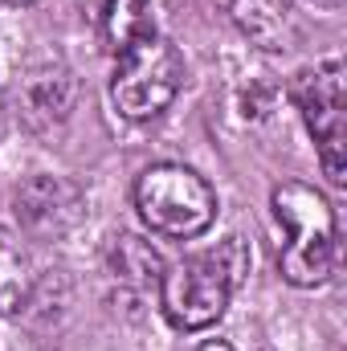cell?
Listing matches in <instances>:
<instances>
[{"label": "cell", "mask_w": 347, "mask_h": 351, "mask_svg": "<svg viewBox=\"0 0 347 351\" xmlns=\"http://www.w3.org/2000/svg\"><path fill=\"white\" fill-rule=\"evenodd\" d=\"M135 208L152 233L192 241L217 221V192L204 176L184 164H152L135 184Z\"/></svg>", "instance_id": "3"}, {"label": "cell", "mask_w": 347, "mask_h": 351, "mask_svg": "<svg viewBox=\"0 0 347 351\" xmlns=\"http://www.w3.org/2000/svg\"><path fill=\"white\" fill-rule=\"evenodd\" d=\"M278 225H286V245L278 250V274L282 282L311 290L323 286L335 269V250H339V225L331 200L302 180H286L270 196Z\"/></svg>", "instance_id": "2"}, {"label": "cell", "mask_w": 347, "mask_h": 351, "mask_svg": "<svg viewBox=\"0 0 347 351\" xmlns=\"http://www.w3.org/2000/svg\"><path fill=\"white\" fill-rule=\"evenodd\" d=\"M250 274V250L241 237H225L217 250L192 254L164 269L160 306L176 331H204L225 311L241 278Z\"/></svg>", "instance_id": "1"}, {"label": "cell", "mask_w": 347, "mask_h": 351, "mask_svg": "<svg viewBox=\"0 0 347 351\" xmlns=\"http://www.w3.org/2000/svg\"><path fill=\"white\" fill-rule=\"evenodd\" d=\"M12 213L21 221V229L37 241H58L70 229H78L82 213H86V196L70 176L37 172L21 180V188L12 192Z\"/></svg>", "instance_id": "6"}, {"label": "cell", "mask_w": 347, "mask_h": 351, "mask_svg": "<svg viewBox=\"0 0 347 351\" xmlns=\"http://www.w3.org/2000/svg\"><path fill=\"white\" fill-rule=\"evenodd\" d=\"M4 135H8V110H4V98H0V143H4Z\"/></svg>", "instance_id": "14"}, {"label": "cell", "mask_w": 347, "mask_h": 351, "mask_svg": "<svg viewBox=\"0 0 347 351\" xmlns=\"http://www.w3.org/2000/svg\"><path fill=\"white\" fill-rule=\"evenodd\" d=\"M33 282H37L33 254L25 250V241L12 229L0 225V315L21 311L33 294Z\"/></svg>", "instance_id": "9"}, {"label": "cell", "mask_w": 347, "mask_h": 351, "mask_svg": "<svg viewBox=\"0 0 347 351\" xmlns=\"http://www.w3.org/2000/svg\"><path fill=\"white\" fill-rule=\"evenodd\" d=\"M290 98L315 135L319 164L331 188L347 184V70L339 58H327L319 66H307L294 82Z\"/></svg>", "instance_id": "4"}, {"label": "cell", "mask_w": 347, "mask_h": 351, "mask_svg": "<svg viewBox=\"0 0 347 351\" xmlns=\"http://www.w3.org/2000/svg\"><path fill=\"white\" fill-rule=\"evenodd\" d=\"M8 4H37V0H8Z\"/></svg>", "instance_id": "15"}, {"label": "cell", "mask_w": 347, "mask_h": 351, "mask_svg": "<svg viewBox=\"0 0 347 351\" xmlns=\"http://www.w3.org/2000/svg\"><path fill=\"white\" fill-rule=\"evenodd\" d=\"M110 265H115V274L123 278V282H131V286H160V278H164V254L152 245V241H143V237H135V233H123L119 241H115V250H110Z\"/></svg>", "instance_id": "11"}, {"label": "cell", "mask_w": 347, "mask_h": 351, "mask_svg": "<svg viewBox=\"0 0 347 351\" xmlns=\"http://www.w3.org/2000/svg\"><path fill=\"white\" fill-rule=\"evenodd\" d=\"M180 82H184V62H180L176 45L168 37L152 33L119 53L115 74H110V102L123 119L143 123L172 106Z\"/></svg>", "instance_id": "5"}, {"label": "cell", "mask_w": 347, "mask_h": 351, "mask_svg": "<svg viewBox=\"0 0 347 351\" xmlns=\"http://www.w3.org/2000/svg\"><path fill=\"white\" fill-rule=\"evenodd\" d=\"M298 4H307V8H315V12H339V8H344V0H298Z\"/></svg>", "instance_id": "12"}, {"label": "cell", "mask_w": 347, "mask_h": 351, "mask_svg": "<svg viewBox=\"0 0 347 351\" xmlns=\"http://www.w3.org/2000/svg\"><path fill=\"white\" fill-rule=\"evenodd\" d=\"M233 25L261 49H286L294 21H290V0H225Z\"/></svg>", "instance_id": "8"}, {"label": "cell", "mask_w": 347, "mask_h": 351, "mask_svg": "<svg viewBox=\"0 0 347 351\" xmlns=\"http://www.w3.org/2000/svg\"><path fill=\"white\" fill-rule=\"evenodd\" d=\"M152 33H156L152 0H106L102 4V41L115 58Z\"/></svg>", "instance_id": "10"}, {"label": "cell", "mask_w": 347, "mask_h": 351, "mask_svg": "<svg viewBox=\"0 0 347 351\" xmlns=\"http://www.w3.org/2000/svg\"><path fill=\"white\" fill-rule=\"evenodd\" d=\"M196 351H237V348H233L229 339H204V343H200Z\"/></svg>", "instance_id": "13"}, {"label": "cell", "mask_w": 347, "mask_h": 351, "mask_svg": "<svg viewBox=\"0 0 347 351\" xmlns=\"http://www.w3.org/2000/svg\"><path fill=\"white\" fill-rule=\"evenodd\" d=\"M74 74L66 66H41L21 82V98L29 106L33 123H66L74 110Z\"/></svg>", "instance_id": "7"}]
</instances>
